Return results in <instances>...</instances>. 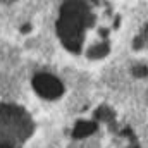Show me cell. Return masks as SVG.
I'll list each match as a JSON object with an SVG mask.
<instances>
[{
	"mask_svg": "<svg viewBox=\"0 0 148 148\" xmlns=\"http://www.w3.org/2000/svg\"><path fill=\"white\" fill-rule=\"evenodd\" d=\"M33 88L36 90L41 97L50 98V100L60 97L62 90H64L62 84H60V81L57 77L50 76V74H38V76H35L33 77Z\"/></svg>",
	"mask_w": 148,
	"mask_h": 148,
	"instance_id": "cell-3",
	"label": "cell"
},
{
	"mask_svg": "<svg viewBox=\"0 0 148 148\" xmlns=\"http://www.w3.org/2000/svg\"><path fill=\"white\" fill-rule=\"evenodd\" d=\"M29 29H31V26H29V24H26V26H23V29H21V31H23V33H28Z\"/></svg>",
	"mask_w": 148,
	"mask_h": 148,
	"instance_id": "cell-5",
	"label": "cell"
},
{
	"mask_svg": "<svg viewBox=\"0 0 148 148\" xmlns=\"http://www.w3.org/2000/svg\"><path fill=\"white\" fill-rule=\"evenodd\" d=\"M31 133L29 117L17 107H0V148H17Z\"/></svg>",
	"mask_w": 148,
	"mask_h": 148,
	"instance_id": "cell-2",
	"label": "cell"
},
{
	"mask_svg": "<svg viewBox=\"0 0 148 148\" xmlns=\"http://www.w3.org/2000/svg\"><path fill=\"white\" fill-rule=\"evenodd\" d=\"M90 10L84 3L73 2V3H66L60 9V19L57 21V31L59 36L62 40V43L69 48V50H77L81 45V33L84 29V26L88 24L86 21H90Z\"/></svg>",
	"mask_w": 148,
	"mask_h": 148,
	"instance_id": "cell-1",
	"label": "cell"
},
{
	"mask_svg": "<svg viewBox=\"0 0 148 148\" xmlns=\"http://www.w3.org/2000/svg\"><path fill=\"white\" fill-rule=\"evenodd\" d=\"M95 127H97V126H95L93 122H84V121H81V122L76 124L73 136L74 138H84V136L91 134V133L95 131Z\"/></svg>",
	"mask_w": 148,
	"mask_h": 148,
	"instance_id": "cell-4",
	"label": "cell"
}]
</instances>
